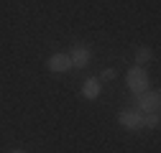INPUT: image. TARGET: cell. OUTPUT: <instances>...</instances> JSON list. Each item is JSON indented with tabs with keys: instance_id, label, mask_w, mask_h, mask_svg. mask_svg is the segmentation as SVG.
<instances>
[{
	"instance_id": "5b68a950",
	"label": "cell",
	"mask_w": 161,
	"mask_h": 153,
	"mask_svg": "<svg viewBox=\"0 0 161 153\" xmlns=\"http://www.w3.org/2000/svg\"><path fill=\"white\" fill-rule=\"evenodd\" d=\"M158 92H143V94H138V110L141 112H156L158 110Z\"/></svg>"
},
{
	"instance_id": "ba28073f",
	"label": "cell",
	"mask_w": 161,
	"mask_h": 153,
	"mask_svg": "<svg viewBox=\"0 0 161 153\" xmlns=\"http://www.w3.org/2000/svg\"><path fill=\"white\" fill-rule=\"evenodd\" d=\"M143 128H158V115L156 112H143Z\"/></svg>"
},
{
	"instance_id": "52a82bcc",
	"label": "cell",
	"mask_w": 161,
	"mask_h": 153,
	"mask_svg": "<svg viewBox=\"0 0 161 153\" xmlns=\"http://www.w3.org/2000/svg\"><path fill=\"white\" fill-rule=\"evenodd\" d=\"M151 61V49L148 46H141L138 51H136V66H143V64H148Z\"/></svg>"
},
{
	"instance_id": "9c48e42d",
	"label": "cell",
	"mask_w": 161,
	"mask_h": 153,
	"mask_svg": "<svg viewBox=\"0 0 161 153\" xmlns=\"http://www.w3.org/2000/svg\"><path fill=\"white\" fill-rule=\"evenodd\" d=\"M103 79H108V82L115 79V69H105V71H103Z\"/></svg>"
},
{
	"instance_id": "3957f363",
	"label": "cell",
	"mask_w": 161,
	"mask_h": 153,
	"mask_svg": "<svg viewBox=\"0 0 161 153\" xmlns=\"http://www.w3.org/2000/svg\"><path fill=\"white\" fill-rule=\"evenodd\" d=\"M46 66H49V71H54V74H67V71L72 69L69 54H62V51L51 54V56H49V61H46Z\"/></svg>"
},
{
	"instance_id": "30bf717a",
	"label": "cell",
	"mask_w": 161,
	"mask_h": 153,
	"mask_svg": "<svg viewBox=\"0 0 161 153\" xmlns=\"http://www.w3.org/2000/svg\"><path fill=\"white\" fill-rule=\"evenodd\" d=\"M10 153H26V150H10Z\"/></svg>"
},
{
	"instance_id": "7a4b0ae2",
	"label": "cell",
	"mask_w": 161,
	"mask_h": 153,
	"mask_svg": "<svg viewBox=\"0 0 161 153\" xmlns=\"http://www.w3.org/2000/svg\"><path fill=\"white\" fill-rule=\"evenodd\" d=\"M118 123L128 128V130H141L143 128V112L141 110H120L118 112Z\"/></svg>"
},
{
	"instance_id": "277c9868",
	"label": "cell",
	"mask_w": 161,
	"mask_h": 153,
	"mask_svg": "<svg viewBox=\"0 0 161 153\" xmlns=\"http://www.w3.org/2000/svg\"><path fill=\"white\" fill-rule=\"evenodd\" d=\"M90 59H92V54H90V49H87V46H74V49L69 51L72 69H85V66L90 64Z\"/></svg>"
},
{
	"instance_id": "8992f818",
	"label": "cell",
	"mask_w": 161,
	"mask_h": 153,
	"mask_svg": "<svg viewBox=\"0 0 161 153\" xmlns=\"http://www.w3.org/2000/svg\"><path fill=\"white\" fill-rule=\"evenodd\" d=\"M82 97H85V100H97V97H100V79H85V84H82Z\"/></svg>"
},
{
	"instance_id": "6da1fadb",
	"label": "cell",
	"mask_w": 161,
	"mask_h": 153,
	"mask_svg": "<svg viewBox=\"0 0 161 153\" xmlns=\"http://www.w3.org/2000/svg\"><path fill=\"white\" fill-rule=\"evenodd\" d=\"M125 82H128V89H130L133 94H143V92L148 89V74H146L143 66H133V69H128V74H125Z\"/></svg>"
}]
</instances>
